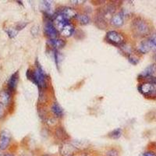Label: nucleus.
Listing matches in <instances>:
<instances>
[{
    "label": "nucleus",
    "instance_id": "obj_27",
    "mask_svg": "<svg viewBox=\"0 0 156 156\" xmlns=\"http://www.w3.org/2000/svg\"><path fill=\"white\" fill-rule=\"evenodd\" d=\"M3 106H4V105H2V104H1V103H0V118H1L2 115H3V113H4Z\"/></svg>",
    "mask_w": 156,
    "mask_h": 156
},
{
    "label": "nucleus",
    "instance_id": "obj_25",
    "mask_svg": "<svg viewBox=\"0 0 156 156\" xmlns=\"http://www.w3.org/2000/svg\"><path fill=\"white\" fill-rule=\"evenodd\" d=\"M147 82H150V83H151L154 85H156V76H151V77L147 78Z\"/></svg>",
    "mask_w": 156,
    "mask_h": 156
},
{
    "label": "nucleus",
    "instance_id": "obj_12",
    "mask_svg": "<svg viewBox=\"0 0 156 156\" xmlns=\"http://www.w3.org/2000/svg\"><path fill=\"white\" fill-rule=\"evenodd\" d=\"M18 80H19V73H18V72H16L10 76L9 81H8V89H9V92L13 91L15 90Z\"/></svg>",
    "mask_w": 156,
    "mask_h": 156
},
{
    "label": "nucleus",
    "instance_id": "obj_19",
    "mask_svg": "<svg viewBox=\"0 0 156 156\" xmlns=\"http://www.w3.org/2000/svg\"><path fill=\"white\" fill-rule=\"evenodd\" d=\"M121 136H122V129L120 128L113 129L108 133V136L112 139H119Z\"/></svg>",
    "mask_w": 156,
    "mask_h": 156
},
{
    "label": "nucleus",
    "instance_id": "obj_9",
    "mask_svg": "<svg viewBox=\"0 0 156 156\" xmlns=\"http://www.w3.org/2000/svg\"><path fill=\"white\" fill-rule=\"evenodd\" d=\"M48 43L49 44L50 46L52 47L54 50H57V51L63 48L65 46V44H66L63 39L58 38V37H56L55 39H49Z\"/></svg>",
    "mask_w": 156,
    "mask_h": 156
},
{
    "label": "nucleus",
    "instance_id": "obj_21",
    "mask_svg": "<svg viewBox=\"0 0 156 156\" xmlns=\"http://www.w3.org/2000/svg\"><path fill=\"white\" fill-rule=\"evenodd\" d=\"M147 40L150 42V44H151L152 48H155L156 49V34H151V36L147 38Z\"/></svg>",
    "mask_w": 156,
    "mask_h": 156
},
{
    "label": "nucleus",
    "instance_id": "obj_1",
    "mask_svg": "<svg viewBox=\"0 0 156 156\" xmlns=\"http://www.w3.org/2000/svg\"><path fill=\"white\" fill-rule=\"evenodd\" d=\"M35 66L36 67L34 70L27 69V76L41 90L46 87V73L37 60L35 62Z\"/></svg>",
    "mask_w": 156,
    "mask_h": 156
},
{
    "label": "nucleus",
    "instance_id": "obj_7",
    "mask_svg": "<svg viewBox=\"0 0 156 156\" xmlns=\"http://www.w3.org/2000/svg\"><path fill=\"white\" fill-rule=\"evenodd\" d=\"M124 16H125L122 12H117V13L112 16V17L110 20V22L114 27H122L123 23H124Z\"/></svg>",
    "mask_w": 156,
    "mask_h": 156
},
{
    "label": "nucleus",
    "instance_id": "obj_11",
    "mask_svg": "<svg viewBox=\"0 0 156 156\" xmlns=\"http://www.w3.org/2000/svg\"><path fill=\"white\" fill-rule=\"evenodd\" d=\"M155 73H156V65L155 64H151V65L147 66V68H145V69H144V70L140 73V76H141L142 78L147 79V78L154 76V74Z\"/></svg>",
    "mask_w": 156,
    "mask_h": 156
},
{
    "label": "nucleus",
    "instance_id": "obj_8",
    "mask_svg": "<svg viewBox=\"0 0 156 156\" xmlns=\"http://www.w3.org/2000/svg\"><path fill=\"white\" fill-rule=\"evenodd\" d=\"M10 141V136L9 133L6 130H3L1 133V137H0V149L5 150L8 147Z\"/></svg>",
    "mask_w": 156,
    "mask_h": 156
},
{
    "label": "nucleus",
    "instance_id": "obj_31",
    "mask_svg": "<svg viewBox=\"0 0 156 156\" xmlns=\"http://www.w3.org/2000/svg\"><path fill=\"white\" fill-rule=\"evenodd\" d=\"M70 156H76V155H75V154H73V155H70Z\"/></svg>",
    "mask_w": 156,
    "mask_h": 156
},
{
    "label": "nucleus",
    "instance_id": "obj_5",
    "mask_svg": "<svg viewBox=\"0 0 156 156\" xmlns=\"http://www.w3.org/2000/svg\"><path fill=\"white\" fill-rule=\"evenodd\" d=\"M138 90L144 96H151L156 92L155 85L147 81L140 83L138 87Z\"/></svg>",
    "mask_w": 156,
    "mask_h": 156
},
{
    "label": "nucleus",
    "instance_id": "obj_4",
    "mask_svg": "<svg viewBox=\"0 0 156 156\" xmlns=\"http://www.w3.org/2000/svg\"><path fill=\"white\" fill-rule=\"evenodd\" d=\"M44 32L48 39H55L58 36V30L55 27L52 19L46 16L44 24Z\"/></svg>",
    "mask_w": 156,
    "mask_h": 156
},
{
    "label": "nucleus",
    "instance_id": "obj_15",
    "mask_svg": "<svg viewBox=\"0 0 156 156\" xmlns=\"http://www.w3.org/2000/svg\"><path fill=\"white\" fill-rule=\"evenodd\" d=\"M51 110L52 113L54 114V115L57 118H61L63 115V109L58 102L52 103V105L51 106Z\"/></svg>",
    "mask_w": 156,
    "mask_h": 156
},
{
    "label": "nucleus",
    "instance_id": "obj_18",
    "mask_svg": "<svg viewBox=\"0 0 156 156\" xmlns=\"http://www.w3.org/2000/svg\"><path fill=\"white\" fill-rule=\"evenodd\" d=\"M76 18L81 25H87L90 23V18L86 14H78Z\"/></svg>",
    "mask_w": 156,
    "mask_h": 156
},
{
    "label": "nucleus",
    "instance_id": "obj_24",
    "mask_svg": "<svg viewBox=\"0 0 156 156\" xmlns=\"http://www.w3.org/2000/svg\"><path fill=\"white\" fill-rule=\"evenodd\" d=\"M27 25V23H24V22H20V23H18L16 25V27H15V29H16V30H22V29L24 28Z\"/></svg>",
    "mask_w": 156,
    "mask_h": 156
},
{
    "label": "nucleus",
    "instance_id": "obj_14",
    "mask_svg": "<svg viewBox=\"0 0 156 156\" xmlns=\"http://www.w3.org/2000/svg\"><path fill=\"white\" fill-rule=\"evenodd\" d=\"M138 48V51H140V53L146 54L148 51H150V50L152 49V46H151V44H150V42H149L148 40L147 39V40L142 41L139 44L138 48Z\"/></svg>",
    "mask_w": 156,
    "mask_h": 156
},
{
    "label": "nucleus",
    "instance_id": "obj_30",
    "mask_svg": "<svg viewBox=\"0 0 156 156\" xmlns=\"http://www.w3.org/2000/svg\"><path fill=\"white\" fill-rule=\"evenodd\" d=\"M154 58H155V60H156V53L154 54Z\"/></svg>",
    "mask_w": 156,
    "mask_h": 156
},
{
    "label": "nucleus",
    "instance_id": "obj_29",
    "mask_svg": "<svg viewBox=\"0 0 156 156\" xmlns=\"http://www.w3.org/2000/svg\"><path fill=\"white\" fill-rule=\"evenodd\" d=\"M42 156H49V155H48V154H44V155H42Z\"/></svg>",
    "mask_w": 156,
    "mask_h": 156
},
{
    "label": "nucleus",
    "instance_id": "obj_17",
    "mask_svg": "<svg viewBox=\"0 0 156 156\" xmlns=\"http://www.w3.org/2000/svg\"><path fill=\"white\" fill-rule=\"evenodd\" d=\"M55 135L58 139H61L62 140H66V139L69 138V136L66 133V130L62 127H58L55 130Z\"/></svg>",
    "mask_w": 156,
    "mask_h": 156
},
{
    "label": "nucleus",
    "instance_id": "obj_28",
    "mask_svg": "<svg viewBox=\"0 0 156 156\" xmlns=\"http://www.w3.org/2000/svg\"><path fill=\"white\" fill-rule=\"evenodd\" d=\"M4 156H14V155H12V154H6L5 155H4Z\"/></svg>",
    "mask_w": 156,
    "mask_h": 156
},
{
    "label": "nucleus",
    "instance_id": "obj_22",
    "mask_svg": "<svg viewBox=\"0 0 156 156\" xmlns=\"http://www.w3.org/2000/svg\"><path fill=\"white\" fill-rule=\"evenodd\" d=\"M5 31H6V33H7L8 35H9V37H10V38L15 37L16 36V34H17V30H16V29L8 28L5 30Z\"/></svg>",
    "mask_w": 156,
    "mask_h": 156
},
{
    "label": "nucleus",
    "instance_id": "obj_26",
    "mask_svg": "<svg viewBox=\"0 0 156 156\" xmlns=\"http://www.w3.org/2000/svg\"><path fill=\"white\" fill-rule=\"evenodd\" d=\"M143 156H156V153L153 151H147L143 154Z\"/></svg>",
    "mask_w": 156,
    "mask_h": 156
},
{
    "label": "nucleus",
    "instance_id": "obj_13",
    "mask_svg": "<svg viewBox=\"0 0 156 156\" xmlns=\"http://www.w3.org/2000/svg\"><path fill=\"white\" fill-rule=\"evenodd\" d=\"M75 32V27L73 26V24H72L71 23L66 24L65 27L62 28V30H61L60 33L62 34V36L65 37H69L70 36L73 35Z\"/></svg>",
    "mask_w": 156,
    "mask_h": 156
},
{
    "label": "nucleus",
    "instance_id": "obj_16",
    "mask_svg": "<svg viewBox=\"0 0 156 156\" xmlns=\"http://www.w3.org/2000/svg\"><path fill=\"white\" fill-rule=\"evenodd\" d=\"M10 98L11 95L9 90H4L1 91V93H0V103L2 104L4 106L9 105V103L10 102Z\"/></svg>",
    "mask_w": 156,
    "mask_h": 156
},
{
    "label": "nucleus",
    "instance_id": "obj_3",
    "mask_svg": "<svg viewBox=\"0 0 156 156\" xmlns=\"http://www.w3.org/2000/svg\"><path fill=\"white\" fill-rule=\"evenodd\" d=\"M107 41L116 47H122L125 44V37L121 33L115 30H109L106 34Z\"/></svg>",
    "mask_w": 156,
    "mask_h": 156
},
{
    "label": "nucleus",
    "instance_id": "obj_6",
    "mask_svg": "<svg viewBox=\"0 0 156 156\" xmlns=\"http://www.w3.org/2000/svg\"><path fill=\"white\" fill-rule=\"evenodd\" d=\"M76 151H77V148L73 144H69V143H63L59 148L60 154L63 156L73 155Z\"/></svg>",
    "mask_w": 156,
    "mask_h": 156
},
{
    "label": "nucleus",
    "instance_id": "obj_10",
    "mask_svg": "<svg viewBox=\"0 0 156 156\" xmlns=\"http://www.w3.org/2000/svg\"><path fill=\"white\" fill-rule=\"evenodd\" d=\"M58 12H61L62 15L66 16L68 20L73 19V18L77 17V12L74 9L70 7H62V9H59Z\"/></svg>",
    "mask_w": 156,
    "mask_h": 156
},
{
    "label": "nucleus",
    "instance_id": "obj_2",
    "mask_svg": "<svg viewBox=\"0 0 156 156\" xmlns=\"http://www.w3.org/2000/svg\"><path fill=\"white\" fill-rule=\"evenodd\" d=\"M132 30L135 35L144 37L150 33V27L147 22L140 17H136L132 22Z\"/></svg>",
    "mask_w": 156,
    "mask_h": 156
},
{
    "label": "nucleus",
    "instance_id": "obj_20",
    "mask_svg": "<svg viewBox=\"0 0 156 156\" xmlns=\"http://www.w3.org/2000/svg\"><path fill=\"white\" fill-rule=\"evenodd\" d=\"M127 58L129 62L131 64H133V65H136L139 62V58L135 56V55H133L132 53L127 55Z\"/></svg>",
    "mask_w": 156,
    "mask_h": 156
},
{
    "label": "nucleus",
    "instance_id": "obj_23",
    "mask_svg": "<svg viewBox=\"0 0 156 156\" xmlns=\"http://www.w3.org/2000/svg\"><path fill=\"white\" fill-rule=\"evenodd\" d=\"M106 156H119V151L115 148L108 149L106 151Z\"/></svg>",
    "mask_w": 156,
    "mask_h": 156
}]
</instances>
